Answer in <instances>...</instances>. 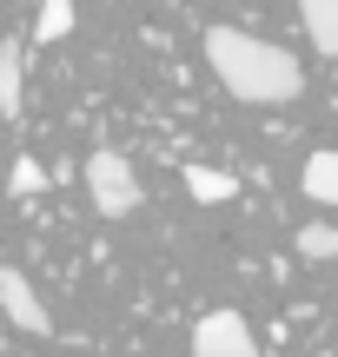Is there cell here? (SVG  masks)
Wrapping results in <instances>:
<instances>
[{
    "label": "cell",
    "mask_w": 338,
    "mask_h": 357,
    "mask_svg": "<svg viewBox=\"0 0 338 357\" xmlns=\"http://www.w3.org/2000/svg\"><path fill=\"white\" fill-rule=\"evenodd\" d=\"M186 192H193L199 205H226V199L239 192V178L219 172V166H186Z\"/></svg>",
    "instance_id": "8992f818"
},
{
    "label": "cell",
    "mask_w": 338,
    "mask_h": 357,
    "mask_svg": "<svg viewBox=\"0 0 338 357\" xmlns=\"http://www.w3.org/2000/svg\"><path fill=\"white\" fill-rule=\"evenodd\" d=\"M299 258H338V225H299Z\"/></svg>",
    "instance_id": "9c48e42d"
},
{
    "label": "cell",
    "mask_w": 338,
    "mask_h": 357,
    "mask_svg": "<svg viewBox=\"0 0 338 357\" xmlns=\"http://www.w3.org/2000/svg\"><path fill=\"white\" fill-rule=\"evenodd\" d=\"M252 324L239 318V311H206V318L193 324V357H252Z\"/></svg>",
    "instance_id": "3957f363"
},
{
    "label": "cell",
    "mask_w": 338,
    "mask_h": 357,
    "mask_svg": "<svg viewBox=\"0 0 338 357\" xmlns=\"http://www.w3.org/2000/svg\"><path fill=\"white\" fill-rule=\"evenodd\" d=\"M73 33V0H40V40H66Z\"/></svg>",
    "instance_id": "30bf717a"
},
{
    "label": "cell",
    "mask_w": 338,
    "mask_h": 357,
    "mask_svg": "<svg viewBox=\"0 0 338 357\" xmlns=\"http://www.w3.org/2000/svg\"><path fill=\"white\" fill-rule=\"evenodd\" d=\"M305 199H318V205H338V153H332V146L305 159Z\"/></svg>",
    "instance_id": "52a82bcc"
},
{
    "label": "cell",
    "mask_w": 338,
    "mask_h": 357,
    "mask_svg": "<svg viewBox=\"0 0 338 357\" xmlns=\"http://www.w3.org/2000/svg\"><path fill=\"white\" fill-rule=\"evenodd\" d=\"M7 192H13V199L40 192V159H13V172H7Z\"/></svg>",
    "instance_id": "8fae6325"
},
{
    "label": "cell",
    "mask_w": 338,
    "mask_h": 357,
    "mask_svg": "<svg viewBox=\"0 0 338 357\" xmlns=\"http://www.w3.org/2000/svg\"><path fill=\"white\" fill-rule=\"evenodd\" d=\"M87 185H93L100 218H126V212H140V178H133L126 153H113V146H100V153L87 159Z\"/></svg>",
    "instance_id": "7a4b0ae2"
},
{
    "label": "cell",
    "mask_w": 338,
    "mask_h": 357,
    "mask_svg": "<svg viewBox=\"0 0 338 357\" xmlns=\"http://www.w3.org/2000/svg\"><path fill=\"white\" fill-rule=\"evenodd\" d=\"M0 311H7L20 331H34V337L53 331V318H47V305H40V291L27 284V271H0Z\"/></svg>",
    "instance_id": "277c9868"
},
{
    "label": "cell",
    "mask_w": 338,
    "mask_h": 357,
    "mask_svg": "<svg viewBox=\"0 0 338 357\" xmlns=\"http://www.w3.org/2000/svg\"><path fill=\"white\" fill-rule=\"evenodd\" d=\"M299 20L318 53H338V0H299Z\"/></svg>",
    "instance_id": "5b68a950"
},
{
    "label": "cell",
    "mask_w": 338,
    "mask_h": 357,
    "mask_svg": "<svg viewBox=\"0 0 338 357\" xmlns=\"http://www.w3.org/2000/svg\"><path fill=\"white\" fill-rule=\"evenodd\" d=\"M20 47H0V119H13L20 113Z\"/></svg>",
    "instance_id": "ba28073f"
},
{
    "label": "cell",
    "mask_w": 338,
    "mask_h": 357,
    "mask_svg": "<svg viewBox=\"0 0 338 357\" xmlns=\"http://www.w3.org/2000/svg\"><path fill=\"white\" fill-rule=\"evenodd\" d=\"M199 47H206L212 79H219L233 100H246V106H292L299 86H305L299 60H292L286 47H272V40L246 33V26H206Z\"/></svg>",
    "instance_id": "6da1fadb"
}]
</instances>
